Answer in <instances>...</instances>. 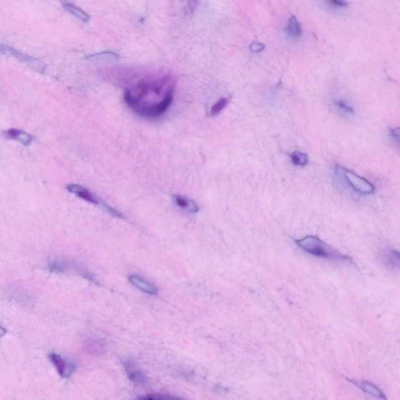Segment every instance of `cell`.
I'll return each instance as SVG.
<instances>
[{
	"mask_svg": "<svg viewBox=\"0 0 400 400\" xmlns=\"http://www.w3.org/2000/svg\"><path fill=\"white\" fill-rule=\"evenodd\" d=\"M167 78H163L157 81H143L137 84L132 89H128L126 91L123 96V99L125 101L126 104L130 107L132 105L139 103L144 100L146 98L148 97L146 102L141 106L136 108L133 111L137 113L140 116L147 118H157L159 116H162L166 113L167 110L169 109L171 103L173 102L174 97L169 98L168 96L164 102H158L156 100L158 96L160 97H166L167 95H169L171 92H174V88H168L167 90H164V86L166 85Z\"/></svg>",
	"mask_w": 400,
	"mask_h": 400,
	"instance_id": "cell-1",
	"label": "cell"
},
{
	"mask_svg": "<svg viewBox=\"0 0 400 400\" xmlns=\"http://www.w3.org/2000/svg\"><path fill=\"white\" fill-rule=\"evenodd\" d=\"M296 245L303 250L308 252L312 256L325 259H339V260H350L349 256L343 255L333 247L323 242L318 237L308 235L301 239L295 240Z\"/></svg>",
	"mask_w": 400,
	"mask_h": 400,
	"instance_id": "cell-2",
	"label": "cell"
},
{
	"mask_svg": "<svg viewBox=\"0 0 400 400\" xmlns=\"http://www.w3.org/2000/svg\"><path fill=\"white\" fill-rule=\"evenodd\" d=\"M66 189H67L68 192L73 193L76 196H78L80 199H83V200L88 202V203L100 206L102 210L110 214V215L115 217H118V218H123V214L120 212L117 211L111 206H109L107 203L102 201V199H99L98 196H95V194H93L91 191L88 190L86 188L83 187V186H81L80 185H77V184H68L66 186Z\"/></svg>",
	"mask_w": 400,
	"mask_h": 400,
	"instance_id": "cell-3",
	"label": "cell"
},
{
	"mask_svg": "<svg viewBox=\"0 0 400 400\" xmlns=\"http://www.w3.org/2000/svg\"><path fill=\"white\" fill-rule=\"evenodd\" d=\"M0 53H3L5 56H8V57H14V58L17 59L20 62L26 64L27 66H29V67L33 69L37 72L43 74L45 71L46 67H45L43 62L35 58V57L25 54V53L16 50L15 48L11 47V46L0 45Z\"/></svg>",
	"mask_w": 400,
	"mask_h": 400,
	"instance_id": "cell-4",
	"label": "cell"
},
{
	"mask_svg": "<svg viewBox=\"0 0 400 400\" xmlns=\"http://www.w3.org/2000/svg\"><path fill=\"white\" fill-rule=\"evenodd\" d=\"M342 170H343V175L346 177L348 183L355 191L364 195L374 193V190H375L374 186L367 179L362 178L360 175H356L353 171L346 169Z\"/></svg>",
	"mask_w": 400,
	"mask_h": 400,
	"instance_id": "cell-5",
	"label": "cell"
},
{
	"mask_svg": "<svg viewBox=\"0 0 400 400\" xmlns=\"http://www.w3.org/2000/svg\"><path fill=\"white\" fill-rule=\"evenodd\" d=\"M49 358L57 369L60 377L63 378H68L75 371V366L64 360V358L60 355L52 353L49 356Z\"/></svg>",
	"mask_w": 400,
	"mask_h": 400,
	"instance_id": "cell-6",
	"label": "cell"
},
{
	"mask_svg": "<svg viewBox=\"0 0 400 400\" xmlns=\"http://www.w3.org/2000/svg\"><path fill=\"white\" fill-rule=\"evenodd\" d=\"M381 261L386 268L391 270H398L399 268V253L398 251L393 249H386L382 250L380 255Z\"/></svg>",
	"mask_w": 400,
	"mask_h": 400,
	"instance_id": "cell-7",
	"label": "cell"
},
{
	"mask_svg": "<svg viewBox=\"0 0 400 400\" xmlns=\"http://www.w3.org/2000/svg\"><path fill=\"white\" fill-rule=\"evenodd\" d=\"M4 136L8 140L19 142L25 147H29L33 141V136L20 129L11 128L3 132Z\"/></svg>",
	"mask_w": 400,
	"mask_h": 400,
	"instance_id": "cell-8",
	"label": "cell"
},
{
	"mask_svg": "<svg viewBox=\"0 0 400 400\" xmlns=\"http://www.w3.org/2000/svg\"><path fill=\"white\" fill-rule=\"evenodd\" d=\"M351 382L353 383L358 388L367 394H370L377 398L386 399L384 392L374 383L367 381H353V380H351Z\"/></svg>",
	"mask_w": 400,
	"mask_h": 400,
	"instance_id": "cell-9",
	"label": "cell"
},
{
	"mask_svg": "<svg viewBox=\"0 0 400 400\" xmlns=\"http://www.w3.org/2000/svg\"><path fill=\"white\" fill-rule=\"evenodd\" d=\"M129 282L133 285V286L137 287L138 289H140L144 293H147L150 295H157L158 293V289L157 286L152 284L150 282H147L143 278L139 277L137 275H130L128 278Z\"/></svg>",
	"mask_w": 400,
	"mask_h": 400,
	"instance_id": "cell-10",
	"label": "cell"
},
{
	"mask_svg": "<svg viewBox=\"0 0 400 400\" xmlns=\"http://www.w3.org/2000/svg\"><path fill=\"white\" fill-rule=\"evenodd\" d=\"M123 366L127 372V376L133 382L138 383V384H144L147 382V377L141 370L136 367L134 363L127 360V361L123 362Z\"/></svg>",
	"mask_w": 400,
	"mask_h": 400,
	"instance_id": "cell-11",
	"label": "cell"
},
{
	"mask_svg": "<svg viewBox=\"0 0 400 400\" xmlns=\"http://www.w3.org/2000/svg\"><path fill=\"white\" fill-rule=\"evenodd\" d=\"M172 199L178 207H180L182 210H186L189 213H196L199 210L197 203L192 199L184 197L180 195H174L172 196Z\"/></svg>",
	"mask_w": 400,
	"mask_h": 400,
	"instance_id": "cell-12",
	"label": "cell"
},
{
	"mask_svg": "<svg viewBox=\"0 0 400 400\" xmlns=\"http://www.w3.org/2000/svg\"><path fill=\"white\" fill-rule=\"evenodd\" d=\"M286 32L289 37L293 39H300L301 37L302 34H303L301 25L294 15H292L289 18L286 27Z\"/></svg>",
	"mask_w": 400,
	"mask_h": 400,
	"instance_id": "cell-13",
	"label": "cell"
},
{
	"mask_svg": "<svg viewBox=\"0 0 400 400\" xmlns=\"http://www.w3.org/2000/svg\"><path fill=\"white\" fill-rule=\"evenodd\" d=\"M62 4H63V7H64V9H65L67 12L70 13L71 15L78 18V19H79L81 22H85V23L89 22L90 18H89V16L87 15L86 13L82 11L81 8H78V7H76V6L73 5V4H70V3L66 2V1L62 2Z\"/></svg>",
	"mask_w": 400,
	"mask_h": 400,
	"instance_id": "cell-14",
	"label": "cell"
},
{
	"mask_svg": "<svg viewBox=\"0 0 400 400\" xmlns=\"http://www.w3.org/2000/svg\"><path fill=\"white\" fill-rule=\"evenodd\" d=\"M292 163L296 166L304 167L308 164L309 157L306 154L300 151H294L290 154Z\"/></svg>",
	"mask_w": 400,
	"mask_h": 400,
	"instance_id": "cell-15",
	"label": "cell"
},
{
	"mask_svg": "<svg viewBox=\"0 0 400 400\" xmlns=\"http://www.w3.org/2000/svg\"><path fill=\"white\" fill-rule=\"evenodd\" d=\"M119 58V56L112 52H103V53H96L91 55L88 57V60L90 61H105V60H113Z\"/></svg>",
	"mask_w": 400,
	"mask_h": 400,
	"instance_id": "cell-16",
	"label": "cell"
},
{
	"mask_svg": "<svg viewBox=\"0 0 400 400\" xmlns=\"http://www.w3.org/2000/svg\"><path fill=\"white\" fill-rule=\"evenodd\" d=\"M228 103H229V99L227 98H221L219 99L215 104L212 106L211 109H210V116H217L228 105Z\"/></svg>",
	"mask_w": 400,
	"mask_h": 400,
	"instance_id": "cell-17",
	"label": "cell"
},
{
	"mask_svg": "<svg viewBox=\"0 0 400 400\" xmlns=\"http://www.w3.org/2000/svg\"><path fill=\"white\" fill-rule=\"evenodd\" d=\"M334 105H335L337 109H339L340 111H342V113H346V114L351 115L354 113V110H353V108L349 106L346 102H343V101H334Z\"/></svg>",
	"mask_w": 400,
	"mask_h": 400,
	"instance_id": "cell-18",
	"label": "cell"
},
{
	"mask_svg": "<svg viewBox=\"0 0 400 400\" xmlns=\"http://www.w3.org/2000/svg\"><path fill=\"white\" fill-rule=\"evenodd\" d=\"M325 1L328 5L335 8H345L349 6V3L346 0H325Z\"/></svg>",
	"mask_w": 400,
	"mask_h": 400,
	"instance_id": "cell-19",
	"label": "cell"
},
{
	"mask_svg": "<svg viewBox=\"0 0 400 400\" xmlns=\"http://www.w3.org/2000/svg\"><path fill=\"white\" fill-rule=\"evenodd\" d=\"M174 397L171 396H167V395H157V394H154V395H147V396H143L140 397V398H144V399H167V398H173Z\"/></svg>",
	"mask_w": 400,
	"mask_h": 400,
	"instance_id": "cell-20",
	"label": "cell"
},
{
	"mask_svg": "<svg viewBox=\"0 0 400 400\" xmlns=\"http://www.w3.org/2000/svg\"><path fill=\"white\" fill-rule=\"evenodd\" d=\"M265 46L263 43H253L250 46V50L252 53H259L264 50Z\"/></svg>",
	"mask_w": 400,
	"mask_h": 400,
	"instance_id": "cell-21",
	"label": "cell"
},
{
	"mask_svg": "<svg viewBox=\"0 0 400 400\" xmlns=\"http://www.w3.org/2000/svg\"><path fill=\"white\" fill-rule=\"evenodd\" d=\"M391 136L393 140L398 143V142H399V128L396 127V128L391 129Z\"/></svg>",
	"mask_w": 400,
	"mask_h": 400,
	"instance_id": "cell-22",
	"label": "cell"
},
{
	"mask_svg": "<svg viewBox=\"0 0 400 400\" xmlns=\"http://www.w3.org/2000/svg\"><path fill=\"white\" fill-rule=\"evenodd\" d=\"M7 332H8V331H7L6 328H4V327L0 326V339L3 338V337L7 334Z\"/></svg>",
	"mask_w": 400,
	"mask_h": 400,
	"instance_id": "cell-23",
	"label": "cell"
}]
</instances>
